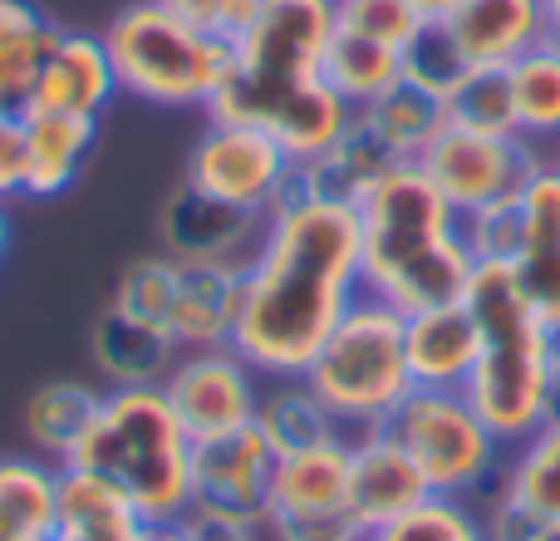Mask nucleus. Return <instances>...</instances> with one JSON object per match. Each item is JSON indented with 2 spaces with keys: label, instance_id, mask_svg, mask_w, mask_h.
<instances>
[{
  "label": "nucleus",
  "instance_id": "33",
  "mask_svg": "<svg viewBox=\"0 0 560 541\" xmlns=\"http://www.w3.org/2000/svg\"><path fill=\"white\" fill-rule=\"evenodd\" d=\"M177 280H183V262H173L167 252H143L133 256L114 280V296L108 306L128 320H143V325L163 330L167 325V310H173V296H177ZM167 335V330H163Z\"/></svg>",
  "mask_w": 560,
  "mask_h": 541
},
{
  "label": "nucleus",
  "instance_id": "21",
  "mask_svg": "<svg viewBox=\"0 0 560 541\" xmlns=\"http://www.w3.org/2000/svg\"><path fill=\"white\" fill-rule=\"evenodd\" d=\"M242 315V270L232 266H183L173 310H167V339L177 355L187 349H222L236 335Z\"/></svg>",
  "mask_w": 560,
  "mask_h": 541
},
{
  "label": "nucleus",
  "instance_id": "45",
  "mask_svg": "<svg viewBox=\"0 0 560 541\" xmlns=\"http://www.w3.org/2000/svg\"><path fill=\"white\" fill-rule=\"evenodd\" d=\"M541 10H546V39L560 45V0H541Z\"/></svg>",
  "mask_w": 560,
  "mask_h": 541
},
{
  "label": "nucleus",
  "instance_id": "44",
  "mask_svg": "<svg viewBox=\"0 0 560 541\" xmlns=\"http://www.w3.org/2000/svg\"><path fill=\"white\" fill-rule=\"evenodd\" d=\"M551 414L560 418V325L551 330Z\"/></svg>",
  "mask_w": 560,
  "mask_h": 541
},
{
  "label": "nucleus",
  "instance_id": "4",
  "mask_svg": "<svg viewBox=\"0 0 560 541\" xmlns=\"http://www.w3.org/2000/svg\"><path fill=\"white\" fill-rule=\"evenodd\" d=\"M192 448L197 438L158 384L104 389L94 428L65 468L104 483L143 527H163L192 513Z\"/></svg>",
  "mask_w": 560,
  "mask_h": 541
},
{
  "label": "nucleus",
  "instance_id": "39",
  "mask_svg": "<svg viewBox=\"0 0 560 541\" xmlns=\"http://www.w3.org/2000/svg\"><path fill=\"white\" fill-rule=\"evenodd\" d=\"M158 5H167L173 15H183L187 25L207 30V35L236 39L246 25H252L256 10H261V0H158Z\"/></svg>",
  "mask_w": 560,
  "mask_h": 541
},
{
  "label": "nucleus",
  "instance_id": "42",
  "mask_svg": "<svg viewBox=\"0 0 560 541\" xmlns=\"http://www.w3.org/2000/svg\"><path fill=\"white\" fill-rule=\"evenodd\" d=\"M192 517V532L197 541H271L266 537V522H226V517Z\"/></svg>",
  "mask_w": 560,
  "mask_h": 541
},
{
  "label": "nucleus",
  "instance_id": "15",
  "mask_svg": "<svg viewBox=\"0 0 560 541\" xmlns=\"http://www.w3.org/2000/svg\"><path fill=\"white\" fill-rule=\"evenodd\" d=\"M118 99V74L108 45L98 30L55 25L45 45V59L35 69L25 108L39 114H79V118H104V108Z\"/></svg>",
  "mask_w": 560,
  "mask_h": 541
},
{
  "label": "nucleus",
  "instance_id": "20",
  "mask_svg": "<svg viewBox=\"0 0 560 541\" xmlns=\"http://www.w3.org/2000/svg\"><path fill=\"white\" fill-rule=\"evenodd\" d=\"M20 118H25V183H20V197L55 203L84 177L89 153L98 143V118L39 114V108H20Z\"/></svg>",
  "mask_w": 560,
  "mask_h": 541
},
{
  "label": "nucleus",
  "instance_id": "23",
  "mask_svg": "<svg viewBox=\"0 0 560 541\" xmlns=\"http://www.w3.org/2000/svg\"><path fill=\"white\" fill-rule=\"evenodd\" d=\"M388 168H398V158L388 153V148L374 138V128L354 114L349 128L325 148V153L305 158V163L295 168V187L310 197H329V203L359 207V197H364Z\"/></svg>",
  "mask_w": 560,
  "mask_h": 541
},
{
  "label": "nucleus",
  "instance_id": "32",
  "mask_svg": "<svg viewBox=\"0 0 560 541\" xmlns=\"http://www.w3.org/2000/svg\"><path fill=\"white\" fill-rule=\"evenodd\" d=\"M148 527L104 483L84 473L59 477V541H143Z\"/></svg>",
  "mask_w": 560,
  "mask_h": 541
},
{
  "label": "nucleus",
  "instance_id": "9",
  "mask_svg": "<svg viewBox=\"0 0 560 541\" xmlns=\"http://www.w3.org/2000/svg\"><path fill=\"white\" fill-rule=\"evenodd\" d=\"M295 168L300 163L285 153V143L276 134H266L256 124L207 114L202 134L187 148L183 183H192L197 193L217 197V203L236 207V212L266 217L295 187Z\"/></svg>",
  "mask_w": 560,
  "mask_h": 541
},
{
  "label": "nucleus",
  "instance_id": "35",
  "mask_svg": "<svg viewBox=\"0 0 560 541\" xmlns=\"http://www.w3.org/2000/svg\"><path fill=\"white\" fill-rule=\"evenodd\" d=\"M447 124L477 128V134H516L512 79L506 69H467L447 89Z\"/></svg>",
  "mask_w": 560,
  "mask_h": 541
},
{
  "label": "nucleus",
  "instance_id": "27",
  "mask_svg": "<svg viewBox=\"0 0 560 541\" xmlns=\"http://www.w3.org/2000/svg\"><path fill=\"white\" fill-rule=\"evenodd\" d=\"M492 497L560 522V418L556 414L541 428H532L522 444L506 448V463Z\"/></svg>",
  "mask_w": 560,
  "mask_h": 541
},
{
  "label": "nucleus",
  "instance_id": "46",
  "mask_svg": "<svg viewBox=\"0 0 560 541\" xmlns=\"http://www.w3.org/2000/svg\"><path fill=\"white\" fill-rule=\"evenodd\" d=\"M10 237H15V227H10V203H0V262H5V252H10Z\"/></svg>",
  "mask_w": 560,
  "mask_h": 541
},
{
  "label": "nucleus",
  "instance_id": "31",
  "mask_svg": "<svg viewBox=\"0 0 560 541\" xmlns=\"http://www.w3.org/2000/svg\"><path fill=\"white\" fill-rule=\"evenodd\" d=\"M55 20L35 0H0V108H25Z\"/></svg>",
  "mask_w": 560,
  "mask_h": 541
},
{
  "label": "nucleus",
  "instance_id": "47",
  "mask_svg": "<svg viewBox=\"0 0 560 541\" xmlns=\"http://www.w3.org/2000/svg\"><path fill=\"white\" fill-rule=\"evenodd\" d=\"M413 5H418V10H423V15H428V20H443V15H447V10H453V0H413Z\"/></svg>",
  "mask_w": 560,
  "mask_h": 541
},
{
  "label": "nucleus",
  "instance_id": "43",
  "mask_svg": "<svg viewBox=\"0 0 560 541\" xmlns=\"http://www.w3.org/2000/svg\"><path fill=\"white\" fill-rule=\"evenodd\" d=\"M143 541H197L192 517H183V522H163V527H148Z\"/></svg>",
  "mask_w": 560,
  "mask_h": 541
},
{
  "label": "nucleus",
  "instance_id": "24",
  "mask_svg": "<svg viewBox=\"0 0 560 541\" xmlns=\"http://www.w3.org/2000/svg\"><path fill=\"white\" fill-rule=\"evenodd\" d=\"M98 404H104V389L89 384V379H45V384L25 399V414H20L30 453L65 468L69 458H74V448L84 444V434L94 428Z\"/></svg>",
  "mask_w": 560,
  "mask_h": 541
},
{
  "label": "nucleus",
  "instance_id": "26",
  "mask_svg": "<svg viewBox=\"0 0 560 541\" xmlns=\"http://www.w3.org/2000/svg\"><path fill=\"white\" fill-rule=\"evenodd\" d=\"M354 114L374 128V138L398 158V163H413V158L447 128V94H438V89H428V84H418V79L404 74L398 84H388L374 104L354 108Z\"/></svg>",
  "mask_w": 560,
  "mask_h": 541
},
{
  "label": "nucleus",
  "instance_id": "17",
  "mask_svg": "<svg viewBox=\"0 0 560 541\" xmlns=\"http://www.w3.org/2000/svg\"><path fill=\"white\" fill-rule=\"evenodd\" d=\"M433 25L467 69H506L546 39V10L541 0H453V10Z\"/></svg>",
  "mask_w": 560,
  "mask_h": 541
},
{
  "label": "nucleus",
  "instance_id": "2",
  "mask_svg": "<svg viewBox=\"0 0 560 541\" xmlns=\"http://www.w3.org/2000/svg\"><path fill=\"white\" fill-rule=\"evenodd\" d=\"M329 35L335 0H261L252 25L232 39V79L207 114L276 134L295 163L325 153L354 118V108L325 84Z\"/></svg>",
  "mask_w": 560,
  "mask_h": 541
},
{
  "label": "nucleus",
  "instance_id": "41",
  "mask_svg": "<svg viewBox=\"0 0 560 541\" xmlns=\"http://www.w3.org/2000/svg\"><path fill=\"white\" fill-rule=\"evenodd\" d=\"M25 183V118L20 108H0V203H15Z\"/></svg>",
  "mask_w": 560,
  "mask_h": 541
},
{
  "label": "nucleus",
  "instance_id": "8",
  "mask_svg": "<svg viewBox=\"0 0 560 541\" xmlns=\"http://www.w3.org/2000/svg\"><path fill=\"white\" fill-rule=\"evenodd\" d=\"M384 428L418 463V473H423L433 497L477 503V497L497 493L506 444L487 428V418L477 414L463 389H413L388 414Z\"/></svg>",
  "mask_w": 560,
  "mask_h": 541
},
{
  "label": "nucleus",
  "instance_id": "6",
  "mask_svg": "<svg viewBox=\"0 0 560 541\" xmlns=\"http://www.w3.org/2000/svg\"><path fill=\"white\" fill-rule=\"evenodd\" d=\"M98 35H104L108 59H114L118 94L153 108H173V114H187V108L207 114L236 65L232 39L187 25L183 15H173L158 0L118 5Z\"/></svg>",
  "mask_w": 560,
  "mask_h": 541
},
{
  "label": "nucleus",
  "instance_id": "40",
  "mask_svg": "<svg viewBox=\"0 0 560 541\" xmlns=\"http://www.w3.org/2000/svg\"><path fill=\"white\" fill-rule=\"evenodd\" d=\"M482 522H487V541H560L556 517H536L526 507L502 503V497H487Z\"/></svg>",
  "mask_w": 560,
  "mask_h": 541
},
{
  "label": "nucleus",
  "instance_id": "1",
  "mask_svg": "<svg viewBox=\"0 0 560 541\" xmlns=\"http://www.w3.org/2000/svg\"><path fill=\"white\" fill-rule=\"evenodd\" d=\"M359 296V212L290 187L266 212L261 246L242 270L232 349L266 379H300Z\"/></svg>",
  "mask_w": 560,
  "mask_h": 541
},
{
  "label": "nucleus",
  "instance_id": "16",
  "mask_svg": "<svg viewBox=\"0 0 560 541\" xmlns=\"http://www.w3.org/2000/svg\"><path fill=\"white\" fill-rule=\"evenodd\" d=\"M428 497L433 493H428L418 463L404 453V444L388 428L349 438V522L359 537L413 513Z\"/></svg>",
  "mask_w": 560,
  "mask_h": 541
},
{
  "label": "nucleus",
  "instance_id": "25",
  "mask_svg": "<svg viewBox=\"0 0 560 541\" xmlns=\"http://www.w3.org/2000/svg\"><path fill=\"white\" fill-rule=\"evenodd\" d=\"M59 477L39 453H0V541H59Z\"/></svg>",
  "mask_w": 560,
  "mask_h": 541
},
{
  "label": "nucleus",
  "instance_id": "13",
  "mask_svg": "<svg viewBox=\"0 0 560 541\" xmlns=\"http://www.w3.org/2000/svg\"><path fill=\"white\" fill-rule=\"evenodd\" d=\"M266 527L276 532H354L349 522V438L276 458Z\"/></svg>",
  "mask_w": 560,
  "mask_h": 541
},
{
  "label": "nucleus",
  "instance_id": "19",
  "mask_svg": "<svg viewBox=\"0 0 560 541\" xmlns=\"http://www.w3.org/2000/svg\"><path fill=\"white\" fill-rule=\"evenodd\" d=\"M477 349H482V335H477L467 300H447V306L404 315V355L413 389H467Z\"/></svg>",
  "mask_w": 560,
  "mask_h": 541
},
{
  "label": "nucleus",
  "instance_id": "18",
  "mask_svg": "<svg viewBox=\"0 0 560 541\" xmlns=\"http://www.w3.org/2000/svg\"><path fill=\"white\" fill-rule=\"evenodd\" d=\"M512 276L526 306L560 325V173L551 163L522 187V242L512 256Z\"/></svg>",
  "mask_w": 560,
  "mask_h": 541
},
{
  "label": "nucleus",
  "instance_id": "12",
  "mask_svg": "<svg viewBox=\"0 0 560 541\" xmlns=\"http://www.w3.org/2000/svg\"><path fill=\"white\" fill-rule=\"evenodd\" d=\"M276 477V448L256 424L197 438L192 448V513L226 522H266Z\"/></svg>",
  "mask_w": 560,
  "mask_h": 541
},
{
  "label": "nucleus",
  "instance_id": "38",
  "mask_svg": "<svg viewBox=\"0 0 560 541\" xmlns=\"http://www.w3.org/2000/svg\"><path fill=\"white\" fill-rule=\"evenodd\" d=\"M404 74L408 79H418V84H428V89H438V94H447V89L457 84V79L467 74V65L457 59V49L447 45V35L428 20V30L413 39V45L404 49Z\"/></svg>",
  "mask_w": 560,
  "mask_h": 541
},
{
  "label": "nucleus",
  "instance_id": "37",
  "mask_svg": "<svg viewBox=\"0 0 560 541\" xmlns=\"http://www.w3.org/2000/svg\"><path fill=\"white\" fill-rule=\"evenodd\" d=\"M463 237L477 262L512 266L516 242H522V197H506V203H492V207H482V212L463 217Z\"/></svg>",
  "mask_w": 560,
  "mask_h": 541
},
{
  "label": "nucleus",
  "instance_id": "29",
  "mask_svg": "<svg viewBox=\"0 0 560 541\" xmlns=\"http://www.w3.org/2000/svg\"><path fill=\"white\" fill-rule=\"evenodd\" d=\"M404 79V49L378 45L369 35H354L335 20V35L325 45V84L345 99L349 108H364Z\"/></svg>",
  "mask_w": 560,
  "mask_h": 541
},
{
  "label": "nucleus",
  "instance_id": "48",
  "mask_svg": "<svg viewBox=\"0 0 560 541\" xmlns=\"http://www.w3.org/2000/svg\"><path fill=\"white\" fill-rule=\"evenodd\" d=\"M546 163H551V168H556V173H560V138H556V143H551V153H546Z\"/></svg>",
  "mask_w": 560,
  "mask_h": 541
},
{
  "label": "nucleus",
  "instance_id": "36",
  "mask_svg": "<svg viewBox=\"0 0 560 541\" xmlns=\"http://www.w3.org/2000/svg\"><path fill=\"white\" fill-rule=\"evenodd\" d=\"M335 20L354 35H369L394 49H408L428 30V15L413 0H335Z\"/></svg>",
  "mask_w": 560,
  "mask_h": 541
},
{
  "label": "nucleus",
  "instance_id": "34",
  "mask_svg": "<svg viewBox=\"0 0 560 541\" xmlns=\"http://www.w3.org/2000/svg\"><path fill=\"white\" fill-rule=\"evenodd\" d=\"M359 541H487V522H482V513H477V503H463V497H428L413 513L374 527V532H364Z\"/></svg>",
  "mask_w": 560,
  "mask_h": 541
},
{
  "label": "nucleus",
  "instance_id": "10",
  "mask_svg": "<svg viewBox=\"0 0 560 541\" xmlns=\"http://www.w3.org/2000/svg\"><path fill=\"white\" fill-rule=\"evenodd\" d=\"M413 163L423 168L428 183L457 212L472 217L492 203L522 197V187L546 168V153H541V143H532L522 134H477V128L447 124Z\"/></svg>",
  "mask_w": 560,
  "mask_h": 541
},
{
  "label": "nucleus",
  "instance_id": "3",
  "mask_svg": "<svg viewBox=\"0 0 560 541\" xmlns=\"http://www.w3.org/2000/svg\"><path fill=\"white\" fill-rule=\"evenodd\" d=\"M359 262L364 296L413 315L463 300L477 256L463 237V212L428 183L418 163H398L359 197Z\"/></svg>",
  "mask_w": 560,
  "mask_h": 541
},
{
  "label": "nucleus",
  "instance_id": "22",
  "mask_svg": "<svg viewBox=\"0 0 560 541\" xmlns=\"http://www.w3.org/2000/svg\"><path fill=\"white\" fill-rule=\"evenodd\" d=\"M89 359H94L98 379L108 389H148V384H163V375L177 359V345L163 330L104 306L94 315V325H89Z\"/></svg>",
  "mask_w": 560,
  "mask_h": 541
},
{
  "label": "nucleus",
  "instance_id": "14",
  "mask_svg": "<svg viewBox=\"0 0 560 541\" xmlns=\"http://www.w3.org/2000/svg\"><path fill=\"white\" fill-rule=\"evenodd\" d=\"M266 217L236 212L217 197L197 193L192 183H177L158 207V252H167L183 266H232L246 270V262L261 246Z\"/></svg>",
  "mask_w": 560,
  "mask_h": 541
},
{
  "label": "nucleus",
  "instance_id": "7",
  "mask_svg": "<svg viewBox=\"0 0 560 541\" xmlns=\"http://www.w3.org/2000/svg\"><path fill=\"white\" fill-rule=\"evenodd\" d=\"M300 379L315 389L349 438L384 428L388 414L413 394L404 355V310L378 296H359Z\"/></svg>",
  "mask_w": 560,
  "mask_h": 541
},
{
  "label": "nucleus",
  "instance_id": "28",
  "mask_svg": "<svg viewBox=\"0 0 560 541\" xmlns=\"http://www.w3.org/2000/svg\"><path fill=\"white\" fill-rule=\"evenodd\" d=\"M256 428L271 438L276 458L280 453H305V448L335 444V438H349L305 379H266L261 408H256Z\"/></svg>",
  "mask_w": 560,
  "mask_h": 541
},
{
  "label": "nucleus",
  "instance_id": "5",
  "mask_svg": "<svg viewBox=\"0 0 560 541\" xmlns=\"http://www.w3.org/2000/svg\"><path fill=\"white\" fill-rule=\"evenodd\" d=\"M463 300L482 335L463 394L512 448L551 418V325L526 306L512 266L502 262H477Z\"/></svg>",
  "mask_w": 560,
  "mask_h": 541
},
{
  "label": "nucleus",
  "instance_id": "30",
  "mask_svg": "<svg viewBox=\"0 0 560 541\" xmlns=\"http://www.w3.org/2000/svg\"><path fill=\"white\" fill-rule=\"evenodd\" d=\"M512 79V108H516V134L532 143H556L560 138V45L541 39L522 59L506 65Z\"/></svg>",
  "mask_w": 560,
  "mask_h": 541
},
{
  "label": "nucleus",
  "instance_id": "11",
  "mask_svg": "<svg viewBox=\"0 0 560 541\" xmlns=\"http://www.w3.org/2000/svg\"><path fill=\"white\" fill-rule=\"evenodd\" d=\"M173 404V414L183 418V428L192 438L232 434V428L256 424V408L266 394V375L246 355H236L232 345L222 349H187L173 359V369L158 384Z\"/></svg>",
  "mask_w": 560,
  "mask_h": 541
}]
</instances>
